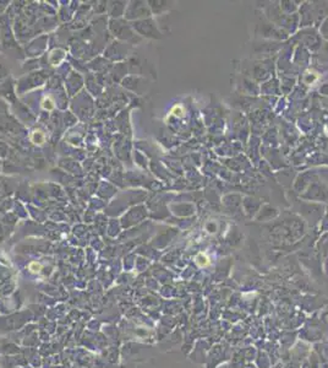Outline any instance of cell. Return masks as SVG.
Listing matches in <instances>:
<instances>
[{
	"label": "cell",
	"mask_w": 328,
	"mask_h": 368,
	"mask_svg": "<svg viewBox=\"0 0 328 368\" xmlns=\"http://www.w3.org/2000/svg\"><path fill=\"white\" fill-rule=\"evenodd\" d=\"M41 269H42L41 264H38V263H36V261H33V263H31V264H30V270L33 271V272L41 271Z\"/></svg>",
	"instance_id": "6da1fadb"
}]
</instances>
